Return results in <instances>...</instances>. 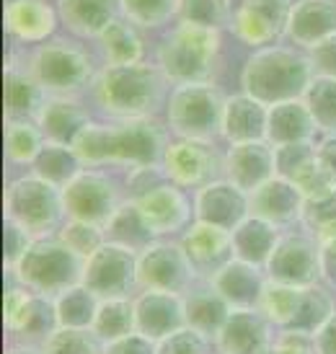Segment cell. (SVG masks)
<instances>
[{"label":"cell","mask_w":336,"mask_h":354,"mask_svg":"<svg viewBox=\"0 0 336 354\" xmlns=\"http://www.w3.org/2000/svg\"><path fill=\"white\" fill-rule=\"evenodd\" d=\"M316 354H336V310L313 331Z\"/></svg>","instance_id":"f5cc1de1"},{"label":"cell","mask_w":336,"mask_h":354,"mask_svg":"<svg viewBox=\"0 0 336 354\" xmlns=\"http://www.w3.org/2000/svg\"><path fill=\"white\" fill-rule=\"evenodd\" d=\"M292 0H238L227 37L246 52L285 39V24Z\"/></svg>","instance_id":"2e32d148"},{"label":"cell","mask_w":336,"mask_h":354,"mask_svg":"<svg viewBox=\"0 0 336 354\" xmlns=\"http://www.w3.org/2000/svg\"><path fill=\"white\" fill-rule=\"evenodd\" d=\"M3 217L26 227L34 238L55 236L65 223L62 192L31 171H19L3 192Z\"/></svg>","instance_id":"8992f818"},{"label":"cell","mask_w":336,"mask_h":354,"mask_svg":"<svg viewBox=\"0 0 336 354\" xmlns=\"http://www.w3.org/2000/svg\"><path fill=\"white\" fill-rule=\"evenodd\" d=\"M29 171L34 176L44 178V181H50V184L62 189L68 181H73V178L83 171V163H80V158L75 156L73 145L47 140L44 148L39 150V156L34 158V163H31Z\"/></svg>","instance_id":"8d00e7d4"},{"label":"cell","mask_w":336,"mask_h":354,"mask_svg":"<svg viewBox=\"0 0 336 354\" xmlns=\"http://www.w3.org/2000/svg\"><path fill=\"white\" fill-rule=\"evenodd\" d=\"M6 354H41L39 346H21V344H8Z\"/></svg>","instance_id":"9f6ffc18"},{"label":"cell","mask_w":336,"mask_h":354,"mask_svg":"<svg viewBox=\"0 0 336 354\" xmlns=\"http://www.w3.org/2000/svg\"><path fill=\"white\" fill-rule=\"evenodd\" d=\"M300 227L316 238L318 243L336 238V192L326 197L306 199Z\"/></svg>","instance_id":"7bdbcfd3"},{"label":"cell","mask_w":336,"mask_h":354,"mask_svg":"<svg viewBox=\"0 0 336 354\" xmlns=\"http://www.w3.org/2000/svg\"><path fill=\"white\" fill-rule=\"evenodd\" d=\"M138 205L140 215L156 238H178L194 223V199L192 192L163 181L153 192L132 199Z\"/></svg>","instance_id":"ac0fdd59"},{"label":"cell","mask_w":336,"mask_h":354,"mask_svg":"<svg viewBox=\"0 0 336 354\" xmlns=\"http://www.w3.org/2000/svg\"><path fill=\"white\" fill-rule=\"evenodd\" d=\"M308 59L313 75H324V78H336V37L321 41L316 47L308 50Z\"/></svg>","instance_id":"f907efd6"},{"label":"cell","mask_w":336,"mask_h":354,"mask_svg":"<svg viewBox=\"0 0 336 354\" xmlns=\"http://www.w3.org/2000/svg\"><path fill=\"white\" fill-rule=\"evenodd\" d=\"M59 192H62V209L68 220H83L101 227H106L111 215L127 199L122 174L114 168H83Z\"/></svg>","instance_id":"30bf717a"},{"label":"cell","mask_w":336,"mask_h":354,"mask_svg":"<svg viewBox=\"0 0 336 354\" xmlns=\"http://www.w3.org/2000/svg\"><path fill=\"white\" fill-rule=\"evenodd\" d=\"M55 236H57L70 251H75L80 259H88V256L106 241V230L101 225H91V223H83V220H68V217H65V223L59 225V230Z\"/></svg>","instance_id":"f6af8a7d"},{"label":"cell","mask_w":336,"mask_h":354,"mask_svg":"<svg viewBox=\"0 0 336 354\" xmlns=\"http://www.w3.org/2000/svg\"><path fill=\"white\" fill-rule=\"evenodd\" d=\"M264 272L269 282H279V285H318L321 282V243L300 225L282 230Z\"/></svg>","instance_id":"9a60e30c"},{"label":"cell","mask_w":336,"mask_h":354,"mask_svg":"<svg viewBox=\"0 0 336 354\" xmlns=\"http://www.w3.org/2000/svg\"><path fill=\"white\" fill-rule=\"evenodd\" d=\"M212 354H220V352H212Z\"/></svg>","instance_id":"680465c9"},{"label":"cell","mask_w":336,"mask_h":354,"mask_svg":"<svg viewBox=\"0 0 336 354\" xmlns=\"http://www.w3.org/2000/svg\"><path fill=\"white\" fill-rule=\"evenodd\" d=\"M192 199H194V220L218 225L223 230H233L251 215L248 192L230 184L223 176L205 184L197 192H192Z\"/></svg>","instance_id":"ffe728a7"},{"label":"cell","mask_w":336,"mask_h":354,"mask_svg":"<svg viewBox=\"0 0 336 354\" xmlns=\"http://www.w3.org/2000/svg\"><path fill=\"white\" fill-rule=\"evenodd\" d=\"M106 241L122 243V246L132 248V251H142V248L153 243L156 236L150 233V227L145 225V220L140 215L138 205L132 199H124L119 209L111 215V220L106 223Z\"/></svg>","instance_id":"ab89813d"},{"label":"cell","mask_w":336,"mask_h":354,"mask_svg":"<svg viewBox=\"0 0 336 354\" xmlns=\"http://www.w3.org/2000/svg\"><path fill=\"white\" fill-rule=\"evenodd\" d=\"M259 310L274 328L313 334L336 310V292L324 282L318 285H279L267 282Z\"/></svg>","instance_id":"ba28073f"},{"label":"cell","mask_w":336,"mask_h":354,"mask_svg":"<svg viewBox=\"0 0 336 354\" xmlns=\"http://www.w3.org/2000/svg\"><path fill=\"white\" fill-rule=\"evenodd\" d=\"M135 331L158 344L160 339L184 328V297L166 290H138L135 297Z\"/></svg>","instance_id":"44dd1931"},{"label":"cell","mask_w":336,"mask_h":354,"mask_svg":"<svg viewBox=\"0 0 336 354\" xmlns=\"http://www.w3.org/2000/svg\"><path fill=\"white\" fill-rule=\"evenodd\" d=\"M269 277L264 266L248 264L243 259H230L223 269L209 277V285L220 292L230 308H259Z\"/></svg>","instance_id":"f1b7e54d"},{"label":"cell","mask_w":336,"mask_h":354,"mask_svg":"<svg viewBox=\"0 0 336 354\" xmlns=\"http://www.w3.org/2000/svg\"><path fill=\"white\" fill-rule=\"evenodd\" d=\"M171 83L153 59L135 65H101L88 101L101 119L163 117Z\"/></svg>","instance_id":"7a4b0ae2"},{"label":"cell","mask_w":336,"mask_h":354,"mask_svg":"<svg viewBox=\"0 0 336 354\" xmlns=\"http://www.w3.org/2000/svg\"><path fill=\"white\" fill-rule=\"evenodd\" d=\"M215 344L205 339L202 334H197L194 328H178L174 334H168L166 339H160L156 344V354H212Z\"/></svg>","instance_id":"bcb514c9"},{"label":"cell","mask_w":336,"mask_h":354,"mask_svg":"<svg viewBox=\"0 0 336 354\" xmlns=\"http://www.w3.org/2000/svg\"><path fill=\"white\" fill-rule=\"evenodd\" d=\"M91 47L101 65H135V62L150 59L153 37L119 16L91 41Z\"/></svg>","instance_id":"83f0119b"},{"label":"cell","mask_w":336,"mask_h":354,"mask_svg":"<svg viewBox=\"0 0 336 354\" xmlns=\"http://www.w3.org/2000/svg\"><path fill=\"white\" fill-rule=\"evenodd\" d=\"M267 104H261L243 91H230L220 119V142L241 145V142L267 140Z\"/></svg>","instance_id":"4316f807"},{"label":"cell","mask_w":336,"mask_h":354,"mask_svg":"<svg viewBox=\"0 0 336 354\" xmlns=\"http://www.w3.org/2000/svg\"><path fill=\"white\" fill-rule=\"evenodd\" d=\"M52 303H55L57 328H91L101 297L91 292L83 282H78V285L62 290L57 297H52Z\"/></svg>","instance_id":"d590c367"},{"label":"cell","mask_w":336,"mask_h":354,"mask_svg":"<svg viewBox=\"0 0 336 354\" xmlns=\"http://www.w3.org/2000/svg\"><path fill=\"white\" fill-rule=\"evenodd\" d=\"M178 243H181V248H184L187 259L192 261L199 279H209L230 259H236L230 230H223V227L202 223V220H194L178 236Z\"/></svg>","instance_id":"603a6c76"},{"label":"cell","mask_w":336,"mask_h":354,"mask_svg":"<svg viewBox=\"0 0 336 354\" xmlns=\"http://www.w3.org/2000/svg\"><path fill=\"white\" fill-rule=\"evenodd\" d=\"M44 132L34 119H6V163L8 168L29 171L44 148Z\"/></svg>","instance_id":"e575fe53"},{"label":"cell","mask_w":336,"mask_h":354,"mask_svg":"<svg viewBox=\"0 0 336 354\" xmlns=\"http://www.w3.org/2000/svg\"><path fill=\"white\" fill-rule=\"evenodd\" d=\"M197 279L178 238H156L138 251V290H166L184 295Z\"/></svg>","instance_id":"5bb4252c"},{"label":"cell","mask_w":336,"mask_h":354,"mask_svg":"<svg viewBox=\"0 0 336 354\" xmlns=\"http://www.w3.org/2000/svg\"><path fill=\"white\" fill-rule=\"evenodd\" d=\"M274 326L259 308H230L227 321L215 339L220 354H269L274 342Z\"/></svg>","instance_id":"d6986e66"},{"label":"cell","mask_w":336,"mask_h":354,"mask_svg":"<svg viewBox=\"0 0 336 354\" xmlns=\"http://www.w3.org/2000/svg\"><path fill=\"white\" fill-rule=\"evenodd\" d=\"M321 138L316 122L310 117L303 99L282 101L269 106L267 114V142L272 148L282 145H300V142H316Z\"/></svg>","instance_id":"d6a6232c"},{"label":"cell","mask_w":336,"mask_h":354,"mask_svg":"<svg viewBox=\"0 0 336 354\" xmlns=\"http://www.w3.org/2000/svg\"><path fill=\"white\" fill-rule=\"evenodd\" d=\"M310 80H313V68L308 52L285 39L246 52L236 75L238 91L254 96L267 106L303 99Z\"/></svg>","instance_id":"277c9868"},{"label":"cell","mask_w":336,"mask_h":354,"mask_svg":"<svg viewBox=\"0 0 336 354\" xmlns=\"http://www.w3.org/2000/svg\"><path fill=\"white\" fill-rule=\"evenodd\" d=\"M83 261L75 251H70L57 236L34 238L29 251L19 264L6 274L16 277L31 292L57 297L62 290L78 285L83 277Z\"/></svg>","instance_id":"9c48e42d"},{"label":"cell","mask_w":336,"mask_h":354,"mask_svg":"<svg viewBox=\"0 0 336 354\" xmlns=\"http://www.w3.org/2000/svg\"><path fill=\"white\" fill-rule=\"evenodd\" d=\"M223 150L225 145L220 140L171 138L160 158V168L171 184L197 192L223 176Z\"/></svg>","instance_id":"7c38bea8"},{"label":"cell","mask_w":336,"mask_h":354,"mask_svg":"<svg viewBox=\"0 0 336 354\" xmlns=\"http://www.w3.org/2000/svg\"><path fill=\"white\" fill-rule=\"evenodd\" d=\"M135 297V295H132ZM132 297H106L99 303L91 331L101 344H111L124 336L135 334V303Z\"/></svg>","instance_id":"74e56055"},{"label":"cell","mask_w":336,"mask_h":354,"mask_svg":"<svg viewBox=\"0 0 336 354\" xmlns=\"http://www.w3.org/2000/svg\"><path fill=\"white\" fill-rule=\"evenodd\" d=\"M181 297H184V324L215 344L220 328L227 321L230 305L209 285V279H197Z\"/></svg>","instance_id":"1f68e13d"},{"label":"cell","mask_w":336,"mask_h":354,"mask_svg":"<svg viewBox=\"0 0 336 354\" xmlns=\"http://www.w3.org/2000/svg\"><path fill=\"white\" fill-rule=\"evenodd\" d=\"M62 31L83 41H93L111 21L119 19V0H57Z\"/></svg>","instance_id":"4dcf8cb0"},{"label":"cell","mask_w":336,"mask_h":354,"mask_svg":"<svg viewBox=\"0 0 336 354\" xmlns=\"http://www.w3.org/2000/svg\"><path fill=\"white\" fill-rule=\"evenodd\" d=\"M101 346L91 328H55L39 349L41 354H101Z\"/></svg>","instance_id":"ee69618b"},{"label":"cell","mask_w":336,"mask_h":354,"mask_svg":"<svg viewBox=\"0 0 336 354\" xmlns=\"http://www.w3.org/2000/svg\"><path fill=\"white\" fill-rule=\"evenodd\" d=\"M225 96L220 83H178L168 91L160 119L166 122L171 138L220 140Z\"/></svg>","instance_id":"52a82bcc"},{"label":"cell","mask_w":336,"mask_h":354,"mask_svg":"<svg viewBox=\"0 0 336 354\" xmlns=\"http://www.w3.org/2000/svg\"><path fill=\"white\" fill-rule=\"evenodd\" d=\"M101 354H156V342H150L148 336L142 334H129L119 342L101 346Z\"/></svg>","instance_id":"816d5d0a"},{"label":"cell","mask_w":336,"mask_h":354,"mask_svg":"<svg viewBox=\"0 0 336 354\" xmlns=\"http://www.w3.org/2000/svg\"><path fill=\"white\" fill-rule=\"evenodd\" d=\"M306 197L303 192L285 176H272L267 184H261L248 194V209L251 215L264 217L272 225L290 230L300 225Z\"/></svg>","instance_id":"cb8c5ba5"},{"label":"cell","mask_w":336,"mask_h":354,"mask_svg":"<svg viewBox=\"0 0 336 354\" xmlns=\"http://www.w3.org/2000/svg\"><path fill=\"white\" fill-rule=\"evenodd\" d=\"M178 0H119V16L150 37H158L176 21Z\"/></svg>","instance_id":"f35d334b"},{"label":"cell","mask_w":336,"mask_h":354,"mask_svg":"<svg viewBox=\"0 0 336 354\" xmlns=\"http://www.w3.org/2000/svg\"><path fill=\"white\" fill-rule=\"evenodd\" d=\"M282 227L272 225L269 220L256 215H248L241 225L230 230V241H233V254L236 259H243L248 264L267 266L269 256L277 246Z\"/></svg>","instance_id":"836d02e7"},{"label":"cell","mask_w":336,"mask_h":354,"mask_svg":"<svg viewBox=\"0 0 336 354\" xmlns=\"http://www.w3.org/2000/svg\"><path fill=\"white\" fill-rule=\"evenodd\" d=\"M225 31L205 29L174 21L166 31L153 37L150 59L158 65L171 86L178 83H220L227 57Z\"/></svg>","instance_id":"3957f363"},{"label":"cell","mask_w":336,"mask_h":354,"mask_svg":"<svg viewBox=\"0 0 336 354\" xmlns=\"http://www.w3.org/2000/svg\"><path fill=\"white\" fill-rule=\"evenodd\" d=\"M80 282L91 292H96L101 300L132 297L138 292V251L114 243V241H104L83 261Z\"/></svg>","instance_id":"4fadbf2b"},{"label":"cell","mask_w":336,"mask_h":354,"mask_svg":"<svg viewBox=\"0 0 336 354\" xmlns=\"http://www.w3.org/2000/svg\"><path fill=\"white\" fill-rule=\"evenodd\" d=\"M6 339L8 344L41 346L57 328L52 297L31 292L16 277L6 274Z\"/></svg>","instance_id":"8fae6325"},{"label":"cell","mask_w":336,"mask_h":354,"mask_svg":"<svg viewBox=\"0 0 336 354\" xmlns=\"http://www.w3.org/2000/svg\"><path fill=\"white\" fill-rule=\"evenodd\" d=\"M163 181H168L160 163H150V166H135L122 171V184H124V197L127 199H140L142 194L153 192L160 187Z\"/></svg>","instance_id":"7dc6e473"},{"label":"cell","mask_w":336,"mask_h":354,"mask_svg":"<svg viewBox=\"0 0 336 354\" xmlns=\"http://www.w3.org/2000/svg\"><path fill=\"white\" fill-rule=\"evenodd\" d=\"M313 156H316V142H300V145H282V148H274L277 176L292 178Z\"/></svg>","instance_id":"c3c4849f"},{"label":"cell","mask_w":336,"mask_h":354,"mask_svg":"<svg viewBox=\"0 0 336 354\" xmlns=\"http://www.w3.org/2000/svg\"><path fill=\"white\" fill-rule=\"evenodd\" d=\"M331 37H336V0H292L285 41L308 52Z\"/></svg>","instance_id":"d4e9b609"},{"label":"cell","mask_w":336,"mask_h":354,"mask_svg":"<svg viewBox=\"0 0 336 354\" xmlns=\"http://www.w3.org/2000/svg\"><path fill=\"white\" fill-rule=\"evenodd\" d=\"M303 104L321 135H336V78L313 75L303 93Z\"/></svg>","instance_id":"b9f144b4"},{"label":"cell","mask_w":336,"mask_h":354,"mask_svg":"<svg viewBox=\"0 0 336 354\" xmlns=\"http://www.w3.org/2000/svg\"><path fill=\"white\" fill-rule=\"evenodd\" d=\"M236 3L238 0H178L176 21L205 26V29H218L227 34Z\"/></svg>","instance_id":"60d3db41"},{"label":"cell","mask_w":336,"mask_h":354,"mask_svg":"<svg viewBox=\"0 0 336 354\" xmlns=\"http://www.w3.org/2000/svg\"><path fill=\"white\" fill-rule=\"evenodd\" d=\"M31 243H34V236L26 227H21L13 220H6V272L19 264Z\"/></svg>","instance_id":"681fc988"},{"label":"cell","mask_w":336,"mask_h":354,"mask_svg":"<svg viewBox=\"0 0 336 354\" xmlns=\"http://www.w3.org/2000/svg\"><path fill=\"white\" fill-rule=\"evenodd\" d=\"M3 29L8 37V47L29 50L62 34V24L57 6L50 0H6Z\"/></svg>","instance_id":"e0dca14e"},{"label":"cell","mask_w":336,"mask_h":354,"mask_svg":"<svg viewBox=\"0 0 336 354\" xmlns=\"http://www.w3.org/2000/svg\"><path fill=\"white\" fill-rule=\"evenodd\" d=\"M91 119H96V111L91 106L88 96H47L34 122L39 124L47 140L73 145V140L78 138L80 129Z\"/></svg>","instance_id":"484cf974"},{"label":"cell","mask_w":336,"mask_h":354,"mask_svg":"<svg viewBox=\"0 0 336 354\" xmlns=\"http://www.w3.org/2000/svg\"><path fill=\"white\" fill-rule=\"evenodd\" d=\"M3 86H6V119H34L47 93L39 83L31 78L24 68L16 47L6 52V68H3Z\"/></svg>","instance_id":"f546056e"},{"label":"cell","mask_w":336,"mask_h":354,"mask_svg":"<svg viewBox=\"0 0 336 354\" xmlns=\"http://www.w3.org/2000/svg\"><path fill=\"white\" fill-rule=\"evenodd\" d=\"M24 68L47 96H88L101 62L91 41L57 34L55 39L19 50Z\"/></svg>","instance_id":"5b68a950"},{"label":"cell","mask_w":336,"mask_h":354,"mask_svg":"<svg viewBox=\"0 0 336 354\" xmlns=\"http://www.w3.org/2000/svg\"><path fill=\"white\" fill-rule=\"evenodd\" d=\"M316 158L321 168L336 181V135H321L316 140Z\"/></svg>","instance_id":"11a10c76"},{"label":"cell","mask_w":336,"mask_h":354,"mask_svg":"<svg viewBox=\"0 0 336 354\" xmlns=\"http://www.w3.org/2000/svg\"><path fill=\"white\" fill-rule=\"evenodd\" d=\"M50 3H57V0H50Z\"/></svg>","instance_id":"6f0895ef"},{"label":"cell","mask_w":336,"mask_h":354,"mask_svg":"<svg viewBox=\"0 0 336 354\" xmlns=\"http://www.w3.org/2000/svg\"><path fill=\"white\" fill-rule=\"evenodd\" d=\"M171 140L166 122L148 119H91L73 140V150L83 168H114L127 171L135 166L160 163Z\"/></svg>","instance_id":"6da1fadb"},{"label":"cell","mask_w":336,"mask_h":354,"mask_svg":"<svg viewBox=\"0 0 336 354\" xmlns=\"http://www.w3.org/2000/svg\"><path fill=\"white\" fill-rule=\"evenodd\" d=\"M272 176H277V160H274V148L267 140L225 145V150H223V178H227L230 184H236L251 194L254 189L267 184Z\"/></svg>","instance_id":"7402d4cb"},{"label":"cell","mask_w":336,"mask_h":354,"mask_svg":"<svg viewBox=\"0 0 336 354\" xmlns=\"http://www.w3.org/2000/svg\"><path fill=\"white\" fill-rule=\"evenodd\" d=\"M321 282L336 292V238L321 243Z\"/></svg>","instance_id":"db71d44e"}]
</instances>
